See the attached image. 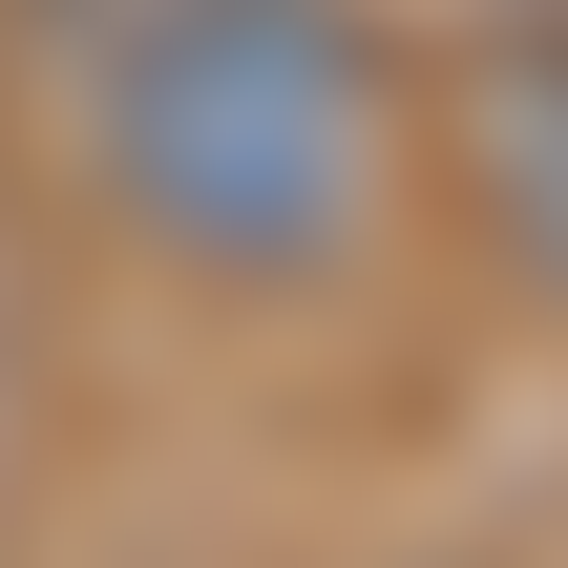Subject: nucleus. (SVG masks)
<instances>
[{
    "instance_id": "f257e3e1",
    "label": "nucleus",
    "mask_w": 568,
    "mask_h": 568,
    "mask_svg": "<svg viewBox=\"0 0 568 568\" xmlns=\"http://www.w3.org/2000/svg\"><path fill=\"white\" fill-rule=\"evenodd\" d=\"M400 84L358 0H148L105 63V211L169 274H337L379 211Z\"/></svg>"
},
{
    "instance_id": "f03ea898",
    "label": "nucleus",
    "mask_w": 568,
    "mask_h": 568,
    "mask_svg": "<svg viewBox=\"0 0 568 568\" xmlns=\"http://www.w3.org/2000/svg\"><path fill=\"white\" fill-rule=\"evenodd\" d=\"M464 211L568 295V0H506L464 42Z\"/></svg>"
}]
</instances>
